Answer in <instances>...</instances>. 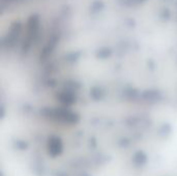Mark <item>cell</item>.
I'll use <instances>...</instances> for the list:
<instances>
[{
  "mask_svg": "<svg viewBox=\"0 0 177 176\" xmlns=\"http://www.w3.org/2000/svg\"><path fill=\"white\" fill-rule=\"evenodd\" d=\"M57 145H59V142L57 140H54V141H52V142L50 143L49 149H50V151L53 154V155H55V154H57L60 152V147H56Z\"/></svg>",
  "mask_w": 177,
  "mask_h": 176,
  "instance_id": "6da1fadb",
  "label": "cell"
}]
</instances>
